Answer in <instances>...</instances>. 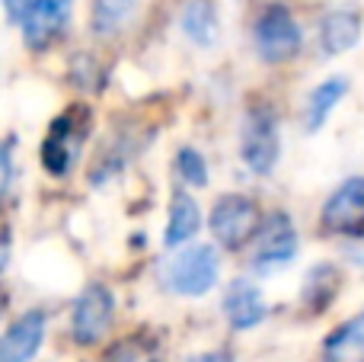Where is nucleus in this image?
<instances>
[{
    "instance_id": "1",
    "label": "nucleus",
    "mask_w": 364,
    "mask_h": 362,
    "mask_svg": "<svg viewBox=\"0 0 364 362\" xmlns=\"http://www.w3.org/2000/svg\"><path fill=\"white\" fill-rule=\"evenodd\" d=\"M90 109L70 106L48 125V135L42 141V167L51 177H68L74 164L80 160V151L90 138Z\"/></svg>"
},
{
    "instance_id": "2",
    "label": "nucleus",
    "mask_w": 364,
    "mask_h": 362,
    "mask_svg": "<svg viewBox=\"0 0 364 362\" xmlns=\"http://www.w3.org/2000/svg\"><path fill=\"white\" fill-rule=\"evenodd\" d=\"M220 276V257L211 244H192L182 247L176 257L164 263L160 279L173 295H186V299H198V295L211 292L218 286Z\"/></svg>"
},
{
    "instance_id": "3",
    "label": "nucleus",
    "mask_w": 364,
    "mask_h": 362,
    "mask_svg": "<svg viewBox=\"0 0 364 362\" xmlns=\"http://www.w3.org/2000/svg\"><path fill=\"white\" fill-rule=\"evenodd\" d=\"M297 257V228L288 212H272L262 218L250 244V267L259 276L282 273Z\"/></svg>"
},
{
    "instance_id": "4",
    "label": "nucleus",
    "mask_w": 364,
    "mask_h": 362,
    "mask_svg": "<svg viewBox=\"0 0 364 362\" xmlns=\"http://www.w3.org/2000/svg\"><path fill=\"white\" fill-rule=\"evenodd\" d=\"M252 42L265 64H284L301 55L304 32L284 4H269L252 23Z\"/></svg>"
},
{
    "instance_id": "5",
    "label": "nucleus",
    "mask_w": 364,
    "mask_h": 362,
    "mask_svg": "<svg viewBox=\"0 0 364 362\" xmlns=\"http://www.w3.org/2000/svg\"><path fill=\"white\" fill-rule=\"evenodd\" d=\"M240 157L246 170L256 177H269L282 157V132L278 115L269 106H252L240 128Z\"/></svg>"
},
{
    "instance_id": "6",
    "label": "nucleus",
    "mask_w": 364,
    "mask_h": 362,
    "mask_svg": "<svg viewBox=\"0 0 364 362\" xmlns=\"http://www.w3.org/2000/svg\"><path fill=\"white\" fill-rule=\"evenodd\" d=\"M259 224H262V218H259L256 199L243 196V192H224L211 205V218H208L211 237L224 250H240L246 244H252Z\"/></svg>"
},
{
    "instance_id": "7",
    "label": "nucleus",
    "mask_w": 364,
    "mask_h": 362,
    "mask_svg": "<svg viewBox=\"0 0 364 362\" xmlns=\"http://www.w3.org/2000/svg\"><path fill=\"white\" fill-rule=\"evenodd\" d=\"M115 321V299L106 286L90 282L74 301L70 311V337L80 346H96Z\"/></svg>"
},
{
    "instance_id": "8",
    "label": "nucleus",
    "mask_w": 364,
    "mask_h": 362,
    "mask_svg": "<svg viewBox=\"0 0 364 362\" xmlns=\"http://www.w3.org/2000/svg\"><path fill=\"white\" fill-rule=\"evenodd\" d=\"M320 228L339 237H364V177H348L320 209Z\"/></svg>"
},
{
    "instance_id": "9",
    "label": "nucleus",
    "mask_w": 364,
    "mask_h": 362,
    "mask_svg": "<svg viewBox=\"0 0 364 362\" xmlns=\"http://www.w3.org/2000/svg\"><path fill=\"white\" fill-rule=\"evenodd\" d=\"M77 0H32V6L26 10V16L19 19L23 29V42L32 51H45L64 36L70 23Z\"/></svg>"
},
{
    "instance_id": "10",
    "label": "nucleus",
    "mask_w": 364,
    "mask_h": 362,
    "mask_svg": "<svg viewBox=\"0 0 364 362\" xmlns=\"http://www.w3.org/2000/svg\"><path fill=\"white\" fill-rule=\"evenodd\" d=\"M361 13L352 10V6H336V10L323 13L320 26H316V42H320V51L326 58L346 55L355 45L361 42Z\"/></svg>"
},
{
    "instance_id": "11",
    "label": "nucleus",
    "mask_w": 364,
    "mask_h": 362,
    "mask_svg": "<svg viewBox=\"0 0 364 362\" xmlns=\"http://www.w3.org/2000/svg\"><path fill=\"white\" fill-rule=\"evenodd\" d=\"M45 311L38 308L19 314L0 340V362H29L45 340Z\"/></svg>"
},
{
    "instance_id": "12",
    "label": "nucleus",
    "mask_w": 364,
    "mask_h": 362,
    "mask_svg": "<svg viewBox=\"0 0 364 362\" xmlns=\"http://www.w3.org/2000/svg\"><path fill=\"white\" fill-rule=\"evenodd\" d=\"M224 318L233 331H252L265 321V299L252 282L237 279L224 292Z\"/></svg>"
},
{
    "instance_id": "13",
    "label": "nucleus",
    "mask_w": 364,
    "mask_h": 362,
    "mask_svg": "<svg viewBox=\"0 0 364 362\" xmlns=\"http://www.w3.org/2000/svg\"><path fill=\"white\" fill-rule=\"evenodd\" d=\"M323 362H364V311L342 321L323 340Z\"/></svg>"
},
{
    "instance_id": "14",
    "label": "nucleus",
    "mask_w": 364,
    "mask_h": 362,
    "mask_svg": "<svg viewBox=\"0 0 364 362\" xmlns=\"http://www.w3.org/2000/svg\"><path fill=\"white\" fill-rule=\"evenodd\" d=\"M179 26L188 42H195L198 48H211L220 36V19L211 0H186L179 13Z\"/></svg>"
},
{
    "instance_id": "15",
    "label": "nucleus",
    "mask_w": 364,
    "mask_h": 362,
    "mask_svg": "<svg viewBox=\"0 0 364 362\" xmlns=\"http://www.w3.org/2000/svg\"><path fill=\"white\" fill-rule=\"evenodd\" d=\"M346 93H348V81L342 74L326 77V81L316 83L307 96V106H304V125H307V132H320Z\"/></svg>"
},
{
    "instance_id": "16",
    "label": "nucleus",
    "mask_w": 364,
    "mask_h": 362,
    "mask_svg": "<svg viewBox=\"0 0 364 362\" xmlns=\"http://www.w3.org/2000/svg\"><path fill=\"white\" fill-rule=\"evenodd\" d=\"M201 228V209L188 192H176L170 202V215H166V234H164V244L170 250L188 244Z\"/></svg>"
},
{
    "instance_id": "17",
    "label": "nucleus",
    "mask_w": 364,
    "mask_h": 362,
    "mask_svg": "<svg viewBox=\"0 0 364 362\" xmlns=\"http://www.w3.org/2000/svg\"><path fill=\"white\" fill-rule=\"evenodd\" d=\"M339 286H342L339 269H336L333 263H316V267L304 276L301 299L314 314H323L329 305H333L336 295H339Z\"/></svg>"
},
{
    "instance_id": "18",
    "label": "nucleus",
    "mask_w": 364,
    "mask_h": 362,
    "mask_svg": "<svg viewBox=\"0 0 364 362\" xmlns=\"http://www.w3.org/2000/svg\"><path fill=\"white\" fill-rule=\"evenodd\" d=\"M138 0H93L90 6V26L96 36H115L132 23Z\"/></svg>"
},
{
    "instance_id": "19",
    "label": "nucleus",
    "mask_w": 364,
    "mask_h": 362,
    "mask_svg": "<svg viewBox=\"0 0 364 362\" xmlns=\"http://www.w3.org/2000/svg\"><path fill=\"white\" fill-rule=\"evenodd\" d=\"M102 362H160V350L151 337H128L119 340Z\"/></svg>"
},
{
    "instance_id": "20",
    "label": "nucleus",
    "mask_w": 364,
    "mask_h": 362,
    "mask_svg": "<svg viewBox=\"0 0 364 362\" xmlns=\"http://www.w3.org/2000/svg\"><path fill=\"white\" fill-rule=\"evenodd\" d=\"M176 170H179L182 183L192 186V190L208 186V160L201 157L195 148H179L176 151Z\"/></svg>"
},
{
    "instance_id": "21",
    "label": "nucleus",
    "mask_w": 364,
    "mask_h": 362,
    "mask_svg": "<svg viewBox=\"0 0 364 362\" xmlns=\"http://www.w3.org/2000/svg\"><path fill=\"white\" fill-rule=\"evenodd\" d=\"M13 148H16V138H6L4 148H0V164H4V192H10L13 186Z\"/></svg>"
},
{
    "instance_id": "22",
    "label": "nucleus",
    "mask_w": 364,
    "mask_h": 362,
    "mask_svg": "<svg viewBox=\"0 0 364 362\" xmlns=\"http://www.w3.org/2000/svg\"><path fill=\"white\" fill-rule=\"evenodd\" d=\"M29 6H32V0H4V10H6V19H10V23H19Z\"/></svg>"
},
{
    "instance_id": "23",
    "label": "nucleus",
    "mask_w": 364,
    "mask_h": 362,
    "mask_svg": "<svg viewBox=\"0 0 364 362\" xmlns=\"http://www.w3.org/2000/svg\"><path fill=\"white\" fill-rule=\"evenodd\" d=\"M186 362H233L230 356H224V353H201V356H192Z\"/></svg>"
}]
</instances>
